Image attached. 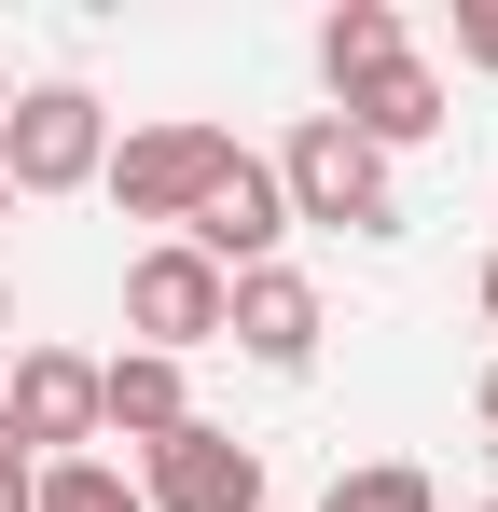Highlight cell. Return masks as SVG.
Returning a JSON list of instances; mask_svg holds the SVG:
<instances>
[{
	"label": "cell",
	"instance_id": "6da1fadb",
	"mask_svg": "<svg viewBox=\"0 0 498 512\" xmlns=\"http://www.w3.org/2000/svg\"><path fill=\"white\" fill-rule=\"evenodd\" d=\"M277 208H291V222H346V236H402V180H388V153L346 139L332 111L291 125V153H277Z\"/></svg>",
	"mask_w": 498,
	"mask_h": 512
},
{
	"label": "cell",
	"instance_id": "7a4b0ae2",
	"mask_svg": "<svg viewBox=\"0 0 498 512\" xmlns=\"http://www.w3.org/2000/svg\"><path fill=\"white\" fill-rule=\"evenodd\" d=\"M97 167H111L97 84H14V111H0V194H83Z\"/></svg>",
	"mask_w": 498,
	"mask_h": 512
},
{
	"label": "cell",
	"instance_id": "3957f363",
	"mask_svg": "<svg viewBox=\"0 0 498 512\" xmlns=\"http://www.w3.org/2000/svg\"><path fill=\"white\" fill-rule=\"evenodd\" d=\"M222 167H236V139H222V125H125L97 180H111V208H125V222H194Z\"/></svg>",
	"mask_w": 498,
	"mask_h": 512
},
{
	"label": "cell",
	"instance_id": "277c9868",
	"mask_svg": "<svg viewBox=\"0 0 498 512\" xmlns=\"http://www.w3.org/2000/svg\"><path fill=\"white\" fill-rule=\"evenodd\" d=\"M0 416H14V457H28V471H42V457H83V443H97V360H83V346H14Z\"/></svg>",
	"mask_w": 498,
	"mask_h": 512
},
{
	"label": "cell",
	"instance_id": "5b68a950",
	"mask_svg": "<svg viewBox=\"0 0 498 512\" xmlns=\"http://www.w3.org/2000/svg\"><path fill=\"white\" fill-rule=\"evenodd\" d=\"M125 333L153 346V360L222 346V263H194L180 236H166V250H139V263H125Z\"/></svg>",
	"mask_w": 498,
	"mask_h": 512
},
{
	"label": "cell",
	"instance_id": "8992f818",
	"mask_svg": "<svg viewBox=\"0 0 498 512\" xmlns=\"http://www.w3.org/2000/svg\"><path fill=\"white\" fill-rule=\"evenodd\" d=\"M139 512H263V443H236V429H208V416L166 429Z\"/></svg>",
	"mask_w": 498,
	"mask_h": 512
},
{
	"label": "cell",
	"instance_id": "52a82bcc",
	"mask_svg": "<svg viewBox=\"0 0 498 512\" xmlns=\"http://www.w3.org/2000/svg\"><path fill=\"white\" fill-rule=\"evenodd\" d=\"M319 277H291V263H249V277H222V346H249L263 374H305L319 360Z\"/></svg>",
	"mask_w": 498,
	"mask_h": 512
},
{
	"label": "cell",
	"instance_id": "ba28073f",
	"mask_svg": "<svg viewBox=\"0 0 498 512\" xmlns=\"http://www.w3.org/2000/svg\"><path fill=\"white\" fill-rule=\"evenodd\" d=\"M277 236H291V208H277V167H263V153H236V167L208 180V208L180 222V250H194V263H222V277L277 263Z\"/></svg>",
	"mask_w": 498,
	"mask_h": 512
},
{
	"label": "cell",
	"instance_id": "9c48e42d",
	"mask_svg": "<svg viewBox=\"0 0 498 512\" xmlns=\"http://www.w3.org/2000/svg\"><path fill=\"white\" fill-rule=\"evenodd\" d=\"M332 125L374 139V153H415V139H443V84L415 70V42H402V56H374L360 84H332Z\"/></svg>",
	"mask_w": 498,
	"mask_h": 512
},
{
	"label": "cell",
	"instance_id": "30bf717a",
	"mask_svg": "<svg viewBox=\"0 0 498 512\" xmlns=\"http://www.w3.org/2000/svg\"><path fill=\"white\" fill-rule=\"evenodd\" d=\"M97 429H125L139 457H153L166 429H194V388H180V360H153V346H125V360H97Z\"/></svg>",
	"mask_w": 498,
	"mask_h": 512
},
{
	"label": "cell",
	"instance_id": "8fae6325",
	"mask_svg": "<svg viewBox=\"0 0 498 512\" xmlns=\"http://www.w3.org/2000/svg\"><path fill=\"white\" fill-rule=\"evenodd\" d=\"M374 56H402V14H388V0H332V14H319V70L360 84Z\"/></svg>",
	"mask_w": 498,
	"mask_h": 512
},
{
	"label": "cell",
	"instance_id": "7c38bea8",
	"mask_svg": "<svg viewBox=\"0 0 498 512\" xmlns=\"http://www.w3.org/2000/svg\"><path fill=\"white\" fill-rule=\"evenodd\" d=\"M28 512H139V485H125L111 457H42V471H28Z\"/></svg>",
	"mask_w": 498,
	"mask_h": 512
},
{
	"label": "cell",
	"instance_id": "4fadbf2b",
	"mask_svg": "<svg viewBox=\"0 0 498 512\" xmlns=\"http://www.w3.org/2000/svg\"><path fill=\"white\" fill-rule=\"evenodd\" d=\"M319 512H443V485H429L415 457H360V471H332Z\"/></svg>",
	"mask_w": 498,
	"mask_h": 512
},
{
	"label": "cell",
	"instance_id": "5bb4252c",
	"mask_svg": "<svg viewBox=\"0 0 498 512\" xmlns=\"http://www.w3.org/2000/svg\"><path fill=\"white\" fill-rule=\"evenodd\" d=\"M457 56H471V70H498V0H457Z\"/></svg>",
	"mask_w": 498,
	"mask_h": 512
},
{
	"label": "cell",
	"instance_id": "9a60e30c",
	"mask_svg": "<svg viewBox=\"0 0 498 512\" xmlns=\"http://www.w3.org/2000/svg\"><path fill=\"white\" fill-rule=\"evenodd\" d=\"M0 512H28V457H0Z\"/></svg>",
	"mask_w": 498,
	"mask_h": 512
},
{
	"label": "cell",
	"instance_id": "2e32d148",
	"mask_svg": "<svg viewBox=\"0 0 498 512\" xmlns=\"http://www.w3.org/2000/svg\"><path fill=\"white\" fill-rule=\"evenodd\" d=\"M471 416H485V429H498V360H485V388H471Z\"/></svg>",
	"mask_w": 498,
	"mask_h": 512
},
{
	"label": "cell",
	"instance_id": "e0dca14e",
	"mask_svg": "<svg viewBox=\"0 0 498 512\" xmlns=\"http://www.w3.org/2000/svg\"><path fill=\"white\" fill-rule=\"evenodd\" d=\"M485 333H498V250H485Z\"/></svg>",
	"mask_w": 498,
	"mask_h": 512
},
{
	"label": "cell",
	"instance_id": "ac0fdd59",
	"mask_svg": "<svg viewBox=\"0 0 498 512\" xmlns=\"http://www.w3.org/2000/svg\"><path fill=\"white\" fill-rule=\"evenodd\" d=\"M0 333H14V277H0Z\"/></svg>",
	"mask_w": 498,
	"mask_h": 512
},
{
	"label": "cell",
	"instance_id": "d6986e66",
	"mask_svg": "<svg viewBox=\"0 0 498 512\" xmlns=\"http://www.w3.org/2000/svg\"><path fill=\"white\" fill-rule=\"evenodd\" d=\"M0 457H14V416H0Z\"/></svg>",
	"mask_w": 498,
	"mask_h": 512
},
{
	"label": "cell",
	"instance_id": "ffe728a7",
	"mask_svg": "<svg viewBox=\"0 0 498 512\" xmlns=\"http://www.w3.org/2000/svg\"><path fill=\"white\" fill-rule=\"evenodd\" d=\"M0 111H14V70H0Z\"/></svg>",
	"mask_w": 498,
	"mask_h": 512
},
{
	"label": "cell",
	"instance_id": "44dd1931",
	"mask_svg": "<svg viewBox=\"0 0 498 512\" xmlns=\"http://www.w3.org/2000/svg\"><path fill=\"white\" fill-rule=\"evenodd\" d=\"M0 222H14V194H0Z\"/></svg>",
	"mask_w": 498,
	"mask_h": 512
},
{
	"label": "cell",
	"instance_id": "7402d4cb",
	"mask_svg": "<svg viewBox=\"0 0 498 512\" xmlns=\"http://www.w3.org/2000/svg\"><path fill=\"white\" fill-rule=\"evenodd\" d=\"M485 512H498V499H485Z\"/></svg>",
	"mask_w": 498,
	"mask_h": 512
}]
</instances>
